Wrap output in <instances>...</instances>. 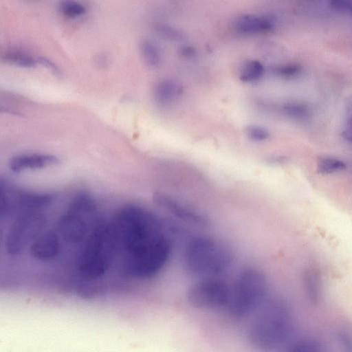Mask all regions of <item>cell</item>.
I'll return each mask as SVG.
<instances>
[{"label":"cell","instance_id":"6da1fadb","mask_svg":"<svg viewBox=\"0 0 352 352\" xmlns=\"http://www.w3.org/2000/svg\"><path fill=\"white\" fill-rule=\"evenodd\" d=\"M131 256L129 175L101 177L75 203L59 256V269L89 283L112 274L125 278Z\"/></svg>","mask_w":352,"mask_h":352},{"label":"cell","instance_id":"7a4b0ae2","mask_svg":"<svg viewBox=\"0 0 352 352\" xmlns=\"http://www.w3.org/2000/svg\"><path fill=\"white\" fill-rule=\"evenodd\" d=\"M232 249L225 242L208 236L190 239L186 245L184 262L186 270L203 278L214 277L232 264Z\"/></svg>","mask_w":352,"mask_h":352},{"label":"cell","instance_id":"3957f363","mask_svg":"<svg viewBox=\"0 0 352 352\" xmlns=\"http://www.w3.org/2000/svg\"><path fill=\"white\" fill-rule=\"evenodd\" d=\"M289 327L286 307L279 302H271L263 307L251 324L249 340L258 350L272 351L287 339Z\"/></svg>","mask_w":352,"mask_h":352},{"label":"cell","instance_id":"277c9868","mask_svg":"<svg viewBox=\"0 0 352 352\" xmlns=\"http://www.w3.org/2000/svg\"><path fill=\"white\" fill-rule=\"evenodd\" d=\"M267 281L263 272L254 267L242 270L236 277L228 306L235 316H244L254 311L264 300Z\"/></svg>","mask_w":352,"mask_h":352},{"label":"cell","instance_id":"5b68a950","mask_svg":"<svg viewBox=\"0 0 352 352\" xmlns=\"http://www.w3.org/2000/svg\"><path fill=\"white\" fill-rule=\"evenodd\" d=\"M230 294L231 288L224 280L208 277L192 284L187 298L195 307L214 309L228 305Z\"/></svg>","mask_w":352,"mask_h":352},{"label":"cell","instance_id":"8992f818","mask_svg":"<svg viewBox=\"0 0 352 352\" xmlns=\"http://www.w3.org/2000/svg\"><path fill=\"white\" fill-rule=\"evenodd\" d=\"M153 199L159 206L187 223L201 227L206 226L209 223L208 217L203 213L184 204L169 195L157 192L154 195Z\"/></svg>","mask_w":352,"mask_h":352},{"label":"cell","instance_id":"52a82bcc","mask_svg":"<svg viewBox=\"0 0 352 352\" xmlns=\"http://www.w3.org/2000/svg\"><path fill=\"white\" fill-rule=\"evenodd\" d=\"M140 50L144 63L149 69H156L160 66L162 51L155 42L144 39L140 43Z\"/></svg>","mask_w":352,"mask_h":352},{"label":"cell","instance_id":"ba28073f","mask_svg":"<svg viewBox=\"0 0 352 352\" xmlns=\"http://www.w3.org/2000/svg\"><path fill=\"white\" fill-rule=\"evenodd\" d=\"M346 168L344 162L333 157L320 158L317 162V171L322 175H329Z\"/></svg>","mask_w":352,"mask_h":352},{"label":"cell","instance_id":"9c48e42d","mask_svg":"<svg viewBox=\"0 0 352 352\" xmlns=\"http://www.w3.org/2000/svg\"><path fill=\"white\" fill-rule=\"evenodd\" d=\"M280 110L284 115L295 119H304L309 115L308 107L298 102H285L280 107Z\"/></svg>","mask_w":352,"mask_h":352},{"label":"cell","instance_id":"30bf717a","mask_svg":"<svg viewBox=\"0 0 352 352\" xmlns=\"http://www.w3.org/2000/svg\"><path fill=\"white\" fill-rule=\"evenodd\" d=\"M4 59L12 64L23 67H32L36 64V60L21 52H9L4 55Z\"/></svg>","mask_w":352,"mask_h":352},{"label":"cell","instance_id":"8fae6325","mask_svg":"<svg viewBox=\"0 0 352 352\" xmlns=\"http://www.w3.org/2000/svg\"><path fill=\"white\" fill-rule=\"evenodd\" d=\"M344 118L341 135L346 141L352 144V97L347 98L345 102Z\"/></svg>","mask_w":352,"mask_h":352},{"label":"cell","instance_id":"7c38bea8","mask_svg":"<svg viewBox=\"0 0 352 352\" xmlns=\"http://www.w3.org/2000/svg\"><path fill=\"white\" fill-rule=\"evenodd\" d=\"M61 12L66 16L76 18L86 12V8L82 3L76 1H65L60 6Z\"/></svg>","mask_w":352,"mask_h":352},{"label":"cell","instance_id":"4fadbf2b","mask_svg":"<svg viewBox=\"0 0 352 352\" xmlns=\"http://www.w3.org/2000/svg\"><path fill=\"white\" fill-rule=\"evenodd\" d=\"M305 285L307 296L312 302L318 301L319 297V283L317 277L313 274H309L306 276Z\"/></svg>","mask_w":352,"mask_h":352},{"label":"cell","instance_id":"5bb4252c","mask_svg":"<svg viewBox=\"0 0 352 352\" xmlns=\"http://www.w3.org/2000/svg\"><path fill=\"white\" fill-rule=\"evenodd\" d=\"M331 6L336 11L352 16V1L346 0H335L329 2Z\"/></svg>","mask_w":352,"mask_h":352},{"label":"cell","instance_id":"9a60e30c","mask_svg":"<svg viewBox=\"0 0 352 352\" xmlns=\"http://www.w3.org/2000/svg\"><path fill=\"white\" fill-rule=\"evenodd\" d=\"M290 352H318V351L314 344L304 342L296 344Z\"/></svg>","mask_w":352,"mask_h":352},{"label":"cell","instance_id":"2e32d148","mask_svg":"<svg viewBox=\"0 0 352 352\" xmlns=\"http://www.w3.org/2000/svg\"><path fill=\"white\" fill-rule=\"evenodd\" d=\"M38 60L44 66L47 67V68H49L50 69L55 72H58V68L57 67L52 63L51 62L50 60L45 58H40L38 59Z\"/></svg>","mask_w":352,"mask_h":352},{"label":"cell","instance_id":"e0dca14e","mask_svg":"<svg viewBox=\"0 0 352 352\" xmlns=\"http://www.w3.org/2000/svg\"><path fill=\"white\" fill-rule=\"evenodd\" d=\"M199 7H200V4H199ZM200 10H201V8H200ZM201 16H202V14H201ZM202 19H203V17H202ZM203 22H204V20H203ZM204 28H205V26H204ZM205 31H206V29H205Z\"/></svg>","mask_w":352,"mask_h":352}]
</instances>
